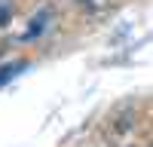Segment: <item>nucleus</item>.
<instances>
[{
    "label": "nucleus",
    "mask_w": 153,
    "mask_h": 147,
    "mask_svg": "<svg viewBox=\"0 0 153 147\" xmlns=\"http://www.w3.org/2000/svg\"><path fill=\"white\" fill-rule=\"evenodd\" d=\"M49 24H52V9L43 6V9L28 22V28H25V34H22V43H34V40H40V37L49 31Z\"/></svg>",
    "instance_id": "obj_1"
},
{
    "label": "nucleus",
    "mask_w": 153,
    "mask_h": 147,
    "mask_svg": "<svg viewBox=\"0 0 153 147\" xmlns=\"http://www.w3.org/2000/svg\"><path fill=\"white\" fill-rule=\"evenodd\" d=\"M16 16V0H0V28H6Z\"/></svg>",
    "instance_id": "obj_2"
}]
</instances>
